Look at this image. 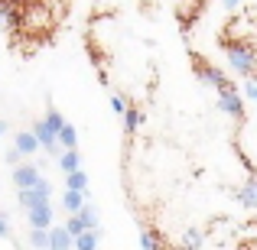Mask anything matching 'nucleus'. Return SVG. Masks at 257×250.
<instances>
[{
	"instance_id": "19",
	"label": "nucleus",
	"mask_w": 257,
	"mask_h": 250,
	"mask_svg": "<svg viewBox=\"0 0 257 250\" xmlns=\"http://www.w3.org/2000/svg\"><path fill=\"white\" fill-rule=\"evenodd\" d=\"M43 120H46V124H49V130L56 133V137H59V130H62V127H65V117H62V114L56 111V107H49V111H46V117H43Z\"/></svg>"
},
{
	"instance_id": "7",
	"label": "nucleus",
	"mask_w": 257,
	"mask_h": 250,
	"mask_svg": "<svg viewBox=\"0 0 257 250\" xmlns=\"http://www.w3.org/2000/svg\"><path fill=\"white\" fill-rule=\"evenodd\" d=\"M13 146H17L23 156H36V153L43 150V146H39V137L33 130H20L17 137H13Z\"/></svg>"
},
{
	"instance_id": "10",
	"label": "nucleus",
	"mask_w": 257,
	"mask_h": 250,
	"mask_svg": "<svg viewBox=\"0 0 257 250\" xmlns=\"http://www.w3.org/2000/svg\"><path fill=\"white\" fill-rule=\"evenodd\" d=\"M234 198H238L241 208H257V175H251V179L234 192Z\"/></svg>"
},
{
	"instance_id": "5",
	"label": "nucleus",
	"mask_w": 257,
	"mask_h": 250,
	"mask_svg": "<svg viewBox=\"0 0 257 250\" xmlns=\"http://www.w3.org/2000/svg\"><path fill=\"white\" fill-rule=\"evenodd\" d=\"M39 179H43V175H39V166L30 163V159L20 163V166H13V185L17 188H30V185H36Z\"/></svg>"
},
{
	"instance_id": "17",
	"label": "nucleus",
	"mask_w": 257,
	"mask_h": 250,
	"mask_svg": "<svg viewBox=\"0 0 257 250\" xmlns=\"http://www.w3.org/2000/svg\"><path fill=\"white\" fill-rule=\"evenodd\" d=\"M140 120H144V117H140V111L134 104H127V111H124V130H127V137H134V130L140 127Z\"/></svg>"
},
{
	"instance_id": "21",
	"label": "nucleus",
	"mask_w": 257,
	"mask_h": 250,
	"mask_svg": "<svg viewBox=\"0 0 257 250\" xmlns=\"http://www.w3.org/2000/svg\"><path fill=\"white\" fill-rule=\"evenodd\" d=\"M182 247H205V237H202V231H186L182 234Z\"/></svg>"
},
{
	"instance_id": "9",
	"label": "nucleus",
	"mask_w": 257,
	"mask_h": 250,
	"mask_svg": "<svg viewBox=\"0 0 257 250\" xmlns=\"http://www.w3.org/2000/svg\"><path fill=\"white\" fill-rule=\"evenodd\" d=\"M75 237H72L69 227H49V250H72Z\"/></svg>"
},
{
	"instance_id": "20",
	"label": "nucleus",
	"mask_w": 257,
	"mask_h": 250,
	"mask_svg": "<svg viewBox=\"0 0 257 250\" xmlns=\"http://www.w3.org/2000/svg\"><path fill=\"white\" fill-rule=\"evenodd\" d=\"M140 247L144 250H160L163 247V237H157V231H144L140 234Z\"/></svg>"
},
{
	"instance_id": "16",
	"label": "nucleus",
	"mask_w": 257,
	"mask_h": 250,
	"mask_svg": "<svg viewBox=\"0 0 257 250\" xmlns=\"http://www.w3.org/2000/svg\"><path fill=\"white\" fill-rule=\"evenodd\" d=\"M65 188H78V192H88V175H85V169L65 172Z\"/></svg>"
},
{
	"instance_id": "26",
	"label": "nucleus",
	"mask_w": 257,
	"mask_h": 250,
	"mask_svg": "<svg viewBox=\"0 0 257 250\" xmlns=\"http://www.w3.org/2000/svg\"><path fill=\"white\" fill-rule=\"evenodd\" d=\"M221 7H225V10H238L241 0H221Z\"/></svg>"
},
{
	"instance_id": "24",
	"label": "nucleus",
	"mask_w": 257,
	"mask_h": 250,
	"mask_svg": "<svg viewBox=\"0 0 257 250\" xmlns=\"http://www.w3.org/2000/svg\"><path fill=\"white\" fill-rule=\"evenodd\" d=\"M244 94L251 101H257V82H254V78H247V82H244Z\"/></svg>"
},
{
	"instance_id": "2",
	"label": "nucleus",
	"mask_w": 257,
	"mask_h": 250,
	"mask_svg": "<svg viewBox=\"0 0 257 250\" xmlns=\"http://www.w3.org/2000/svg\"><path fill=\"white\" fill-rule=\"evenodd\" d=\"M192 72H195V78H199L202 85H212L215 91H221V88L234 85L231 78H225V72H221V69H215V65L208 62L205 56H199V52H192Z\"/></svg>"
},
{
	"instance_id": "27",
	"label": "nucleus",
	"mask_w": 257,
	"mask_h": 250,
	"mask_svg": "<svg viewBox=\"0 0 257 250\" xmlns=\"http://www.w3.org/2000/svg\"><path fill=\"white\" fill-rule=\"evenodd\" d=\"M4 133H7V120H0V137H4Z\"/></svg>"
},
{
	"instance_id": "3",
	"label": "nucleus",
	"mask_w": 257,
	"mask_h": 250,
	"mask_svg": "<svg viewBox=\"0 0 257 250\" xmlns=\"http://www.w3.org/2000/svg\"><path fill=\"white\" fill-rule=\"evenodd\" d=\"M218 111L228 114V117H234L241 124L244 120V98L238 94V85H228L218 91Z\"/></svg>"
},
{
	"instance_id": "1",
	"label": "nucleus",
	"mask_w": 257,
	"mask_h": 250,
	"mask_svg": "<svg viewBox=\"0 0 257 250\" xmlns=\"http://www.w3.org/2000/svg\"><path fill=\"white\" fill-rule=\"evenodd\" d=\"M221 46H225V52H228L231 69L238 72L241 78H254L257 82V49L254 46L244 43V39H228V36H221Z\"/></svg>"
},
{
	"instance_id": "14",
	"label": "nucleus",
	"mask_w": 257,
	"mask_h": 250,
	"mask_svg": "<svg viewBox=\"0 0 257 250\" xmlns=\"http://www.w3.org/2000/svg\"><path fill=\"white\" fill-rule=\"evenodd\" d=\"M59 146H62V150H75L78 146V130L72 124H65L62 130H59Z\"/></svg>"
},
{
	"instance_id": "8",
	"label": "nucleus",
	"mask_w": 257,
	"mask_h": 250,
	"mask_svg": "<svg viewBox=\"0 0 257 250\" xmlns=\"http://www.w3.org/2000/svg\"><path fill=\"white\" fill-rule=\"evenodd\" d=\"M0 26H7V30L23 26V17H20V10H17L13 0H0Z\"/></svg>"
},
{
	"instance_id": "23",
	"label": "nucleus",
	"mask_w": 257,
	"mask_h": 250,
	"mask_svg": "<svg viewBox=\"0 0 257 250\" xmlns=\"http://www.w3.org/2000/svg\"><path fill=\"white\" fill-rule=\"evenodd\" d=\"M111 111H114V114H120V117H124V111H127V101H124V98H117V94H114V98H111Z\"/></svg>"
},
{
	"instance_id": "18",
	"label": "nucleus",
	"mask_w": 257,
	"mask_h": 250,
	"mask_svg": "<svg viewBox=\"0 0 257 250\" xmlns=\"http://www.w3.org/2000/svg\"><path fill=\"white\" fill-rule=\"evenodd\" d=\"M78 221H82V227H98V211H94V205H82V211H75Z\"/></svg>"
},
{
	"instance_id": "13",
	"label": "nucleus",
	"mask_w": 257,
	"mask_h": 250,
	"mask_svg": "<svg viewBox=\"0 0 257 250\" xmlns=\"http://www.w3.org/2000/svg\"><path fill=\"white\" fill-rule=\"evenodd\" d=\"M59 169H62V172H75V169H82V153H78V150H65L62 156H59Z\"/></svg>"
},
{
	"instance_id": "25",
	"label": "nucleus",
	"mask_w": 257,
	"mask_h": 250,
	"mask_svg": "<svg viewBox=\"0 0 257 250\" xmlns=\"http://www.w3.org/2000/svg\"><path fill=\"white\" fill-rule=\"evenodd\" d=\"M0 237H10V218L0 211Z\"/></svg>"
},
{
	"instance_id": "6",
	"label": "nucleus",
	"mask_w": 257,
	"mask_h": 250,
	"mask_svg": "<svg viewBox=\"0 0 257 250\" xmlns=\"http://www.w3.org/2000/svg\"><path fill=\"white\" fill-rule=\"evenodd\" d=\"M52 218H56V211H52L49 201L26 208V221H30V227H52Z\"/></svg>"
},
{
	"instance_id": "11",
	"label": "nucleus",
	"mask_w": 257,
	"mask_h": 250,
	"mask_svg": "<svg viewBox=\"0 0 257 250\" xmlns=\"http://www.w3.org/2000/svg\"><path fill=\"white\" fill-rule=\"evenodd\" d=\"M98 244H101L98 227H85V231H78V234H75V250H94Z\"/></svg>"
},
{
	"instance_id": "22",
	"label": "nucleus",
	"mask_w": 257,
	"mask_h": 250,
	"mask_svg": "<svg viewBox=\"0 0 257 250\" xmlns=\"http://www.w3.org/2000/svg\"><path fill=\"white\" fill-rule=\"evenodd\" d=\"M4 159H7V166H20V163H23V153L13 146V150H7V156H4Z\"/></svg>"
},
{
	"instance_id": "12",
	"label": "nucleus",
	"mask_w": 257,
	"mask_h": 250,
	"mask_svg": "<svg viewBox=\"0 0 257 250\" xmlns=\"http://www.w3.org/2000/svg\"><path fill=\"white\" fill-rule=\"evenodd\" d=\"M82 205H85V192H78V188H65V195H62V208L65 211H82Z\"/></svg>"
},
{
	"instance_id": "15",
	"label": "nucleus",
	"mask_w": 257,
	"mask_h": 250,
	"mask_svg": "<svg viewBox=\"0 0 257 250\" xmlns=\"http://www.w3.org/2000/svg\"><path fill=\"white\" fill-rule=\"evenodd\" d=\"M26 244L36 247V250H46L49 247V227H30V240Z\"/></svg>"
},
{
	"instance_id": "4",
	"label": "nucleus",
	"mask_w": 257,
	"mask_h": 250,
	"mask_svg": "<svg viewBox=\"0 0 257 250\" xmlns=\"http://www.w3.org/2000/svg\"><path fill=\"white\" fill-rule=\"evenodd\" d=\"M49 195H52V185H49L46 179H39L36 185H30V188H20V205H23V208L43 205V201H49Z\"/></svg>"
}]
</instances>
